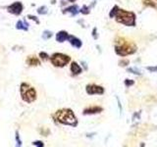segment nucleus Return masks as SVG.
Listing matches in <instances>:
<instances>
[{"instance_id":"1","label":"nucleus","mask_w":157,"mask_h":147,"mask_svg":"<svg viewBox=\"0 0 157 147\" xmlns=\"http://www.w3.org/2000/svg\"><path fill=\"white\" fill-rule=\"evenodd\" d=\"M56 118L58 122L64 125H77V119L74 115V113L69 109L60 110L56 113Z\"/></svg>"},{"instance_id":"2","label":"nucleus","mask_w":157,"mask_h":147,"mask_svg":"<svg viewBox=\"0 0 157 147\" xmlns=\"http://www.w3.org/2000/svg\"><path fill=\"white\" fill-rule=\"evenodd\" d=\"M117 22L124 24L126 26H134L135 24V17L133 13L124 10H118L116 14Z\"/></svg>"},{"instance_id":"3","label":"nucleus","mask_w":157,"mask_h":147,"mask_svg":"<svg viewBox=\"0 0 157 147\" xmlns=\"http://www.w3.org/2000/svg\"><path fill=\"white\" fill-rule=\"evenodd\" d=\"M21 95H22L24 101L32 103L35 100L36 92L33 87L30 86V85L27 84H23L21 85Z\"/></svg>"},{"instance_id":"4","label":"nucleus","mask_w":157,"mask_h":147,"mask_svg":"<svg viewBox=\"0 0 157 147\" xmlns=\"http://www.w3.org/2000/svg\"><path fill=\"white\" fill-rule=\"evenodd\" d=\"M51 62L54 66L57 67H64L70 62V57L67 55L61 54V53H56L54 54L51 58Z\"/></svg>"},{"instance_id":"5","label":"nucleus","mask_w":157,"mask_h":147,"mask_svg":"<svg viewBox=\"0 0 157 147\" xmlns=\"http://www.w3.org/2000/svg\"><path fill=\"white\" fill-rule=\"evenodd\" d=\"M135 51V46L132 43H127L123 42L121 45H117L116 46V52L119 55H122V56H125V55L128 54H132Z\"/></svg>"},{"instance_id":"6","label":"nucleus","mask_w":157,"mask_h":147,"mask_svg":"<svg viewBox=\"0 0 157 147\" xmlns=\"http://www.w3.org/2000/svg\"><path fill=\"white\" fill-rule=\"evenodd\" d=\"M87 92L88 94H102L104 92L103 88L95 84H90L87 86Z\"/></svg>"},{"instance_id":"7","label":"nucleus","mask_w":157,"mask_h":147,"mask_svg":"<svg viewBox=\"0 0 157 147\" xmlns=\"http://www.w3.org/2000/svg\"><path fill=\"white\" fill-rule=\"evenodd\" d=\"M8 10L9 12H11V13L19 15L21 14V12L23 10V5H22V3H20V2H15L14 4H12L10 7L8 8Z\"/></svg>"},{"instance_id":"8","label":"nucleus","mask_w":157,"mask_h":147,"mask_svg":"<svg viewBox=\"0 0 157 147\" xmlns=\"http://www.w3.org/2000/svg\"><path fill=\"white\" fill-rule=\"evenodd\" d=\"M68 38H69V35H68V33L66 32H58L56 35V39L58 42H63Z\"/></svg>"},{"instance_id":"9","label":"nucleus","mask_w":157,"mask_h":147,"mask_svg":"<svg viewBox=\"0 0 157 147\" xmlns=\"http://www.w3.org/2000/svg\"><path fill=\"white\" fill-rule=\"evenodd\" d=\"M71 71H72L74 75H79V74L82 73V69L76 62H74L72 63V66H71Z\"/></svg>"},{"instance_id":"10","label":"nucleus","mask_w":157,"mask_h":147,"mask_svg":"<svg viewBox=\"0 0 157 147\" xmlns=\"http://www.w3.org/2000/svg\"><path fill=\"white\" fill-rule=\"evenodd\" d=\"M69 38H70L71 44H72L73 46H75V47H77V48H80V47L82 46V41L80 40V39L74 37V36H69Z\"/></svg>"},{"instance_id":"11","label":"nucleus","mask_w":157,"mask_h":147,"mask_svg":"<svg viewBox=\"0 0 157 147\" xmlns=\"http://www.w3.org/2000/svg\"><path fill=\"white\" fill-rule=\"evenodd\" d=\"M101 108L99 107H92V108H88L87 110H85V114H95V113H98L101 111Z\"/></svg>"},{"instance_id":"12","label":"nucleus","mask_w":157,"mask_h":147,"mask_svg":"<svg viewBox=\"0 0 157 147\" xmlns=\"http://www.w3.org/2000/svg\"><path fill=\"white\" fill-rule=\"evenodd\" d=\"M17 29L19 30H27V24H25L23 21H19L17 23Z\"/></svg>"},{"instance_id":"13","label":"nucleus","mask_w":157,"mask_h":147,"mask_svg":"<svg viewBox=\"0 0 157 147\" xmlns=\"http://www.w3.org/2000/svg\"><path fill=\"white\" fill-rule=\"evenodd\" d=\"M77 10H78V7H77V6H72V7H70V8L67 9L68 12H72L73 14H76L77 12H78Z\"/></svg>"},{"instance_id":"14","label":"nucleus","mask_w":157,"mask_h":147,"mask_svg":"<svg viewBox=\"0 0 157 147\" xmlns=\"http://www.w3.org/2000/svg\"><path fill=\"white\" fill-rule=\"evenodd\" d=\"M51 35H51V32H44V35H43V38L46 39V38L50 37Z\"/></svg>"},{"instance_id":"15","label":"nucleus","mask_w":157,"mask_h":147,"mask_svg":"<svg viewBox=\"0 0 157 147\" xmlns=\"http://www.w3.org/2000/svg\"><path fill=\"white\" fill-rule=\"evenodd\" d=\"M33 144L35 146H43V143H42L41 141H35V142H33Z\"/></svg>"},{"instance_id":"16","label":"nucleus","mask_w":157,"mask_h":147,"mask_svg":"<svg viewBox=\"0 0 157 147\" xmlns=\"http://www.w3.org/2000/svg\"><path fill=\"white\" fill-rule=\"evenodd\" d=\"M41 56H42V58H43L44 60L47 59V55H46L45 53H41Z\"/></svg>"},{"instance_id":"17","label":"nucleus","mask_w":157,"mask_h":147,"mask_svg":"<svg viewBox=\"0 0 157 147\" xmlns=\"http://www.w3.org/2000/svg\"><path fill=\"white\" fill-rule=\"evenodd\" d=\"M69 1H71V2H73V1H75V0H69Z\"/></svg>"}]
</instances>
